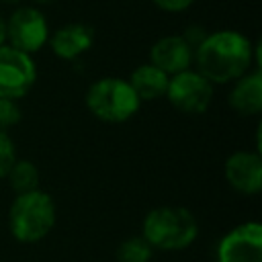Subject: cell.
<instances>
[{
	"instance_id": "cell-18",
	"label": "cell",
	"mask_w": 262,
	"mask_h": 262,
	"mask_svg": "<svg viewBox=\"0 0 262 262\" xmlns=\"http://www.w3.org/2000/svg\"><path fill=\"white\" fill-rule=\"evenodd\" d=\"M194 0H154V4L160 8V10H166V12H182L186 10Z\"/></svg>"
},
{
	"instance_id": "cell-11",
	"label": "cell",
	"mask_w": 262,
	"mask_h": 262,
	"mask_svg": "<svg viewBox=\"0 0 262 262\" xmlns=\"http://www.w3.org/2000/svg\"><path fill=\"white\" fill-rule=\"evenodd\" d=\"M92 43H94V31L86 23H68L59 27L49 39L53 53L59 59H68V61L86 53L92 47Z\"/></svg>"
},
{
	"instance_id": "cell-17",
	"label": "cell",
	"mask_w": 262,
	"mask_h": 262,
	"mask_svg": "<svg viewBox=\"0 0 262 262\" xmlns=\"http://www.w3.org/2000/svg\"><path fill=\"white\" fill-rule=\"evenodd\" d=\"M23 113L16 100L12 98H0V131H6L8 127L16 125L20 121Z\"/></svg>"
},
{
	"instance_id": "cell-9",
	"label": "cell",
	"mask_w": 262,
	"mask_h": 262,
	"mask_svg": "<svg viewBox=\"0 0 262 262\" xmlns=\"http://www.w3.org/2000/svg\"><path fill=\"white\" fill-rule=\"evenodd\" d=\"M194 57L192 47L184 41L182 35H168L158 39L151 49H149V59L156 68H160L162 72H166L168 76L184 72L190 68Z\"/></svg>"
},
{
	"instance_id": "cell-5",
	"label": "cell",
	"mask_w": 262,
	"mask_h": 262,
	"mask_svg": "<svg viewBox=\"0 0 262 262\" xmlns=\"http://www.w3.org/2000/svg\"><path fill=\"white\" fill-rule=\"evenodd\" d=\"M6 41L10 47L31 55L49 41L47 18L39 8L20 6L6 18Z\"/></svg>"
},
{
	"instance_id": "cell-14",
	"label": "cell",
	"mask_w": 262,
	"mask_h": 262,
	"mask_svg": "<svg viewBox=\"0 0 262 262\" xmlns=\"http://www.w3.org/2000/svg\"><path fill=\"white\" fill-rule=\"evenodd\" d=\"M6 178H8L10 188L18 194H25V192L39 188V170L29 160H16L12 164V168L8 170Z\"/></svg>"
},
{
	"instance_id": "cell-15",
	"label": "cell",
	"mask_w": 262,
	"mask_h": 262,
	"mask_svg": "<svg viewBox=\"0 0 262 262\" xmlns=\"http://www.w3.org/2000/svg\"><path fill=\"white\" fill-rule=\"evenodd\" d=\"M151 250L154 248L143 237H129L119 246L117 260L119 262H149Z\"/></svg>"
},
{
	"instance_id": "cell-10",
	"label": "cell",
	"mask_w": 262,
	"mask_h": 262,
	"mask_svg": "<svg viewBox=\"0 0 262 262\" xmlns=\"http://www.w3.org/2000/svg\"><path fill=\"white\" fill-rule=\"evenodd\" d=\"M225 178L235 190L244 194H256L262 188L260 156L252 151H235L225 162Z\"/></svg>"
},
{
	"instance_id": "cell-6",
	"label": "cell",
	"mask_w": 262,
	"mask_h": 262,
	"mask_svg": "<svg viewBox=\"0 0 262 262\" xmlns=\"http://www.w3.org/2000/svg\"><path fill=\"white\" fill-rule=\"evenodd\" d=\"M168 100L186 115H201L213 100V84L194 70H184L168 80Z\"/></svg>"
},
{
	"instance_id": "cell-2",
	"label": "cell",
	"mask_w": 262,
	"mask_h": 262,
	"mask_svg": "<svg viewBox=\"0 0 262 262\" xmlns=\"http://www.w3.org/2000/svg\"><path fill=\"white\" fill-rule=\"evenodd\" d=\"M199 233L196 219L184 207H158L143 219V239L158 250H184Z\"/></svg>"
},
{
	"instance_id": "cell-3",
	"label": "cell",
	"mask_w": 262,
	"mask_h": 262,
	"mask_svg": "<svg viewBox=\"0 0 262 262\" xmlns=\"http://www.w3.org/2000/svg\"><path fill=\"white\" fill-rule=\"evenodd\" d=\"M55 223V203L43 190H31L18 194L8 213L10 233L25 244L43 239Z\"/></svg>"
},
{
	"instance_id": "cell-22",
	"label": "cell",
	"mask_w": 262,
	"mask_h": 262,
	"mask_svg": "<svg viewBox=\"0 0 262 262\" xmlns=\"http://www.w3.org/2000/svg\"><path fill=\"white\" fill-rule=\"evenodd\" d=\"M2 2H6V4H16V2H20V0H2Z\"/></svg>"
},
{
	"instance_id": "cell-12",
	"label": "cell",
	"mask_w": 262,
	"mask_h": 262,
	"mask_svg": "<svg viewBox=\"0 0 262 262\" xmlns=\"http://www.w3.org/2000/svg\"><path fill=\"white\" fill-rule=\"evenodd\" d=\"M229 106L239 115H258L262 111V74L260 70L246 72L229 92Z\"/></svg>"
},
{
	"instance_id": "cell-1",
	"label": "cell",
	"mask_w": 262,
	"mask_h": 262,
	"mask_svg": "<svg viewBox=\"0 0 262 262\" xmlns=\"http://www.w3.org/2000/svg\"><path fill=\"white\" fill-rule=\"evenodd\" d=\"M254 55H258V47L254 49L246 35L225 29L207 33L192 59L196 61V72L211 84H227L250 70Z\"/></svg>"
},
{
	"instance_id": "cell-19",
	"label": "cell",
	"mask_w": 262,
	"mask_h": 262,
	"mask_svg": "<svg viewBox=\"0 0 262 262\" xmlns=\"http://www.w3.org/2000/svg\"><path fill=\"white\" fill-rule=\"evenodd\" d=\"M182 37H184V41H186V43L192 47V51H194V49L201 45V41L207 37V31H205V29H201V27H190Z\"/></svg>"
},
{
	"instance_id": "cell-7",
	"label": "cell",
	"mask_w": 262,
	"mask_h": 262,
	"mask_svg": "<svg viewBox=\"0 0 262 262\" xmlns=\"http://www.w3.org/2000/svg\"><path fill=\"white\" fill-rule=\"evenodd\" d=\"M37 68L31 55L10 47H0V98H20L35 84Z\"/></svg>"
},
{
	"instance_id": "cell-13",
	"label": "cell",
	"mask_w": 262,
	"mask_h": 262,
	"mask_svg": "<svg viewBox=\"0 0 262 262\" xmlns=\"http://www.w3.org/2000/svg\"><path fill=\"white\" fill-rule=\"evenodd\" d=\"M170 76L156 68L154 63H143L131 72V78L127 80L131 88L135 90L139 100H156L166 94Z\"/></svg>"
},
{
	"instance_id": "cell-16",
	"label": "cell",
	"mask_w": 262,
	"mask_h": 262,
	"mask_svg": "<svg viewBox=\"0 0 262 262\" xmlns=\"http://www.w3.org/2000/svg\"><path fill=\"white\" fill-rule=\"evenodd\" d=\"M16 162V149L6 131H0V178L8 174L12 164Z\"/></svg>"
},
{
	"instance_id": "cell-8",
	"label": "cell",
	"mask_w": 262,
	"mask_h": 262,
	"mask_svg": "<svg viewBox=\"0 0 262 262\" xmlns=\"http://www.w3.org/2000/svg\"><path fill=\"white\" fill-rule=\"evenodd\" d=\"M219 262H262V227L256 221L231 229L217 248Z\"/></svg>"
},
{
	"instance_id": "cell-20",
	"label": "cell",
	"mask_w": 262,
	"mask_h": 262,
	"mask_svg": "<svg viewBox=\"0 0 262 262\" xmlns=\"http://www.w3.org/2000/svg\"><path fill=\"white\" fill-rule=\"evenodd\" d=\"M4 41H6V20H4V16L0 14V47L4 45Z\"/></svg>"
},
{
	"instance_id": "cell-21",
	"label": "cell",
	"mask_w": 262,
	"mask_h": 262,
	"mask_svg": "<svg viewBox=\"0 0 262 262\" xmlns=\"http://www.w3.org/2000/svg\"><path fill=\"white\" fill-rule=\"evenodd\" d=\"M35 2H39V4H49V2H55V0H35Z\"/></svg>"
},
{
	"instance_id": "cell-4",
	"label": "cell",
	"mask_w": 262,
	"mask_h": 262,
	"mask_svg": "<svg viewBox=\"0 0 262 262\" xmlns=\"http://www.w3.org/2000/svg\"><path fill=\"white\" fill-rule=\"evenodd\" d=\"M141 100L137 98L131 84L123 78H100L86 92L88 111L106 123H123L139 111Z\"/></svg>"
}]
</instances>
